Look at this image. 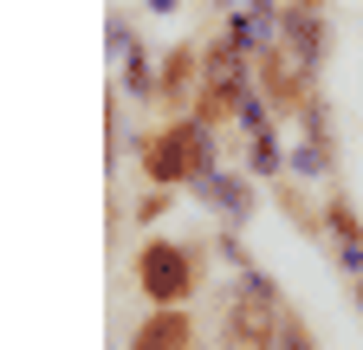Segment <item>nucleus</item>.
Masks as SVG:
<instances>
[{"label":"nucleus","mask_w":363,"mask_h":350,"mask_svg":"<svg viewBox=\"0 0 363 350\" xmlns=\"http://www.w3.org/2000/svg\"><path fill=\"white\" fill-rule=\"evenodd\" d=\"M279 26H286V46H292L298 59H311V65H318V52H325V26H318V7H298V0H292V7L279 13Z\"/></svg>","instance_id":"nucleus-7"},{"label":"nucleus","mask_w":363,"mask_h":350,"mask_svg":"<svg viewBox=\"0 0 363 350\" xmlns=\"http://www.w3.org/2000/svg\"><path fill=\"white\" fill-rule=\"evenodd\" d=\"M208 201H220L227 214H247V188H240V175H214V169H208Z\"/></svg>","instance_id":"nucleus-11"},{"label":"nucleus","mask_w":363,"mask_h":350,"mask_svg":"<svg viewBox=\"0 0 363 350\" xmlns=\"http://www.w3.org/2000/svg\"><path fill=\"white\" fill-rule=\"evenodd\" d=\"M253 98V84H247V59L234 39H220V46L201 59V91H195V117L201 123H227V117H240V104Z\"/></svg>","instance_id":"nucleus-3"},{"label":"nucleus","mask_w":363,"mask_h":350,"mask_svg":"<svg viewBox=\"0 0 363 350\" xmlns=\"http://www.w3.org/2000/svg\"><path fill=\"white\" fill-rule=\"evenodd\" d=\"M325 221H331V234H337V253H344V266H363V227H357V214L331 195L325 201Z\"/></svg>","instance_id":"nucleus-8"},{"label":"nucleus","mask_w":363,"mask_h":350,"mask_svg":"<svg viewBox=\"0 0 363 350\" xmlns=\"http://www.w3.org/2000/svg\"><path fill=\"white\" fill-rule=\"evenodd\" d=\"M136 292H143L150 305H189L195 253L175 247V240H143V253H136Z\"/></svg>","instance_id":"nucleus-4"},{"label":"nucleus","mask_w":363,"mask_h":350,"mask_svg":"<svg viewBox=\"0 0 363 350\" xmlns=\"http://www.w3.org/2000/svg\"><path fill=\"white\" fill-rule=\"evenodd\" d=\"M298 7H325V0H298Z\"/></svg>","instance_id":"nucleus-15"},{"label":"nucleus","mask_w":363,"mask_h":350,"mask_svg":"<svg viewBox=\"0 0 363 350\" xmlns=\"http://www.w3.org/2000/svg\"><path fill=\"white\" fill-rule=\"evenodd\" d=\"M292 169H298V175H325V169H331V143H325V137H311V143L292 156Z\"/></svg>","instance_id":"nucleus-12"},{"label":"nucleus","mask_w":363,"mask_h":350,"mask_svg":"<svg viewBox=\"0 0 363 350\" xmlns=\"http://www.w3.org/2000/svg\"><path fill=\"white\" fill-rule=\"evenodd\" d=\"M247 162H253V175H279V169H286V149H279V137H272V123H266V130H253Z\"/></svg>","instance_id":"nucleus-10"},{"label":"nucleus","mask_w":363,"mask_h":350,"mask_svg":"<svg viewBox=\"0 0 363 350\" xmlns=\"http://www.w3.org/2000/svg\"><path fill=\"white\" fill-rule=\"evenodd\" d=\"M214 123L189 117V123H169V130H150L143 143H136V162H143L150 182L162 188H182V182H195V175L214 169V137H208Z\"/></svg>","instance_id":"nucleus-1"},{"label":"nucleus","mask_w":363,"mask_h":350,"mask_svg":"<svg viewBox=\"0 0 363 350\" xmlns=\"http://www.w3.org/2000/svg\"><path fill=\"white\" fill-rule=\"evenodd\" d=\"M156 91H162L169 104H182V98L195 91V52H189V46H175V52L162 59V78H156Z\"/></svg>","instance_id":"nucleus-9"},{"label":"nucleus","mask_w":363,"mask_h":350,"mask_svg":"<svg viewBox=\"0 0 363 350\" xmlns=\"http://www.w3.org/2000/svg\"><path fill=\"white\" fill-rule=\"evenodd\" d=\"M286 344H292V350H305V344H311V331H305L298 318H286Z\"/></svg>","instance_id":"nucleus-13"},{"label":"nucleus","mask_w":363,"mask_h":350,"mask_svg":"<svg viewBox=\"0 0 363 350\" xmlns=\"http://www.w3.org/2000/svg\"><path fill=\"white\" fill-rule=\"evenodd\" d=\"M150 7H156V13H175V0H150Z\"/></svg>","instance_id":"nucleus-14"},{"label":"nucleus","mask_w":363,"mask_h":350,"mask_svg":"<svg viewBox=\"0 0 363 350\" xmlns=\"http://www.w3.org/2000/svg\"><path fill=\"white\" fill-rule=\"evenodd\" d=\"M220 331H227V344H279V337H286V312H279V286H272V279H259V273L247 266V279H240L234 305H227Z\"/></svg>","instance_id":"nucleus-2"},{"label":"nucleus","mask_w":363,"mask_h":350,"mask_svg":"<svg viewBox=\"0 0 363 350\" xmlns=\"http://www.w3.org/2000/svg\"><path fill=\"white\" fill-rule=\"evenodd\" d=\"M357 305H363V286H357Z\"/></svg>","instance_id":"nucleus-16"},{"label":"nucleus","mask_w":363,"mask_h":350,"mask_svg":"<svg viewBox=\"0 0 363 350\" xmlns=\"http://www.w3.org/2000/svg\"><path fill=\"white\" fill-rule=\"evenodd\" d=\"M253 78H259V98L272 104V117H298L311 104V59H298L286 39H266Z\"/></svg>","instance_id":"nucleus-5"},{"label":"nucleus","mask_w":363,"mask_h":350,"mask_svg":"<svg viewBox=\"0 0 363 350\" xmlns=\"http://www.w3.org/2000/svg\"><path fill=\"white\" fill-rule=\"evenodd\" d=\"M189 337H195L189 312H182V305H156V312L136 324V337H130V344H136V350H182Z\"/></svg>","instance_id":"nucleus-6"}]
</instances>
